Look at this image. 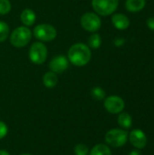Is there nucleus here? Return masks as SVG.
I'll use <instances>...</instances> for the list:
<instances>
[{"mask_svg":"<svg viewBox=\"0 0 154 155\" xmlns=\"http://www.w3.org/2000/svg\"><path fill=\"white\" fill-rule=\"evenodd\" d=\"M67 58L69 62L75 66H84L90 62L92 53L87 45L76 43L69 48Z\"/></svg>","mask_w":154,"mask_h":155,"instance_id":"f257e3e1","label":"nucleus"},{"mask_svg":"<svg viewBox=\"0 0 154 155\" xmlns=\"http://www.w3.org/2000/svg\"><path fill=\"white\" fill-rule=\"evenodd\" d=\"M32 38V32L27 26L15 28L10 35V43L13 46L21 48L25 46Z\"/></svg>","mask_w":154,"mask_h":155,"instance_id":"f03ea898","label":"nucleus"},{"mask_svg":"<svg viewBox=\"0 0 154 155\" xmlns=\"http://www.w3.org/2000/svg\"><path fill=\"white\" fill-rule=\"evenodd\" d=\"M119 5V0H92V6L97 15L107 16L113 15Z\"/></svg>","mask_w":154,"mask_h":155,"instance_id":"7ed1b4c3","label":"nucleus"},{"mask_svg":"<svg viewBox=\"0 0 154 155\" xmlns=\"http://www.w3.org/2000/svg\"><path fill=\"white\" fill-rule=\"evenodd\" d=\"M28 55L32 63L42 64L47 58V47L42 42H35L30 46Z\"/></svg>","mask_w":154,"mask_h":155,"instance_id":"20e7f679","label":"nucleus"},{"mask_svg":"<svg viewBox=\"0 0 154 155\" xmlns=\"http://www.w3.org/2000/svg\"><path fill=\"white\" fill-rule=\"evenodd\" d=\"M128 139V133L122 129H112L105 134V142L112 147L123 146Z\"/></svg>","mask_w":154,"mask_h":155,"instance_id":"39448f33","label":"nucleus"},{"mask_svg":"<svg viewBox=\"0 0 154 155\" xmlns=\"http://www.w3.org/2000/svg\"><path fill=\"white\" fill-rule=\"evenodd\" d=\"M81 25L85 31L95 33L102 26V20L96 13L87 12L81 17Z\"/></svg>","mask_w":154,"mask_h":155,"instance_id":"423d86ee","label":"nucleus"},{"mask_svg":"<svg viewBox=\"0 0 154 155\" xmlns=\"http://www.w3.org/2000/svg\"><path fill=\"white\" fill-rule=\"evenodd\" d=\"M56 29L49 24L37 25L34 29V35L42 42H50L56 37Z\"/></svg>","mask_w":154,"mask_h":155,"instance_id":"0eeeda50","label":"nucleus"},{"mask_svg":"<svg viewBox=\"0 0 154 155\" xmlns=\"http://www.w3.org/2000/svg\"><path fill=\"white\" fill-rule=\"evenodd\" d=\"M124 105L125 104L123 98L117 95L108 96L104 100V107L110 114H116L122 113L123 110L124 109Z\"/></svg>","mask_w":154,"mask_h":155,"instance_id":"6e6552de","label":"nucleus"},{"mask_svg":"<svg viewBox=\"0 0 154 155\" xmlns=\"http://www.w3.org/2000/svg\"><path fill=\"white\" fill-rule=\"evenodd\" d=\"M69 66V60L66 56L63 54L55 55L52 58L49 63V68L52 72L55 74L64 73Z\"/></svg>","mask_w":154,"mask_h":155,"instance_id":"1a4fd4ad","label":"nucleus"},{"mask_svg":"<svg viewBox=\"0 0 154 155\" xmlns=\"http://www.w3.org/2000/svg\"><path fill=\"white\" fill-rule=\"evenodd\" d=\"M129 140L133 146H134L137 149L144 148L147 143V137L145 134L140 129H135L132 131L129 135Z\"/></svg>","mask_w":154,"mask_h":155,"instance_id":"9d476101","label":"nucleus"},{"mask_svg":"<svg viewBox=\"0 0 154 155\" xmlns=\"http://www.w3.org/2000/svg\"><path fill=\"white\" fill-rule=\"evenodd\" d=\"M112 23L118 30H125L130 25V19L127 15L122 13L113 14L112 15Z\"/></svg>","mask_w":154,"mask_h":155,"instance_id":"9b49d317","label":"nucleus"},{"mask_svg":"<svg viewBox=\"0 0 154 155\" xmlns=\"http://www.w3.org/2000/svg\"><path fill=\"white\" fill-rule=\"evenodd\" d=\"M146 5V0H126L125 8L131 13H137L142 11Z\"/></svg>","mask_w":154,"mask_h":155,"instance_id":"f8f14e48","label":"nucleus"},{"mask_svg":"<svg viewBox=\"0 0 154 155\" xmlns=\"http://www.w3.org/2000/svg\"><path fill=\"white\" fill-rule=\"evenodd\" d=\"M20 19H21V22L25 26H31L34 24L36 20V15H35V13L32 9L26 8L23 10V12L21 13Z\"/></svg>","mask_w":154,"mask_h":155,"instance_id":"ddd939ff","label":"nucleus"},{"mask_svg":"<svg viewBox=\"0 0 154 155\" xmlns=\"http://www.w3.org/2000/svg\"><path fill=\"white\" fill-rule=\"evenodd\" d=\"M58 83V77L55 73L50 71L44 74L43 76V84L47 88H54L56 86Z\"/></svg>","mask_w":154,"mask_h":155,"instance_id":"4468645a","label":"nucleus"},{"mask_svg":"<svg viewBox=\"0 0 154 155\" xmlns=\"http://www.w3.org/2000/svg\"><path fill=\"white\" fill-rule=\"evenodd\" d=\"M118 124L121 127L129 129L132 127L133 124V119L131 115L127 113H120L118 116Z\"/></svg>","mask_w":154,"mask_h":155,"instance_id":"2eb2a0df","label":"nucleus"},{"mask_svg":"<svg viewBox=\"0 0 154 155\" xmlns=\"http://www.w3.org/2000/svg\"><path fill=\"white\" fill-rule=\"evenodd\" d=\"M89 155H112V152L107 145L100 143L91 150Z\"/></svg>","mask_w":154,"mask_h":155,"instance_id":"dca6fc26","label":"nucleus"},{"mask_svg":"<svg viewBox=\"0 0 154 155\" xmlns=\"http://www.w3.org/2000/svg\"><path fill=\"white\" fill-rule=\"evenodd\" d=\"M87 42H88L89 48L97 49L102 45V38H101V36H100L99 34L93 33V35H90V37L88 38V41Z\"/></svg>","mask_w":154,"mask_h":155,"instance_id":"f3484780","label":"nucleus"},{"mask_svg":"<svg viewBox=\"0 0 154 155\" xmlns=\"http://www.w3.org/2000/svg\"><path fill=\"white\" fill-rule=\"evenodd\" d=\"M91 95L92 97L96 100V101H101V100H103L105 98V92L103 88L99 87V86H96V87H93L91 91Z\"/></svg>","mask_w":154,"mask_h":155,"instance_id":"a211bd4d","label":"nucleus"},{"mask_svg":"<svg viewBox=\"0 0 154 155\" xmlns=\"http://www.w3.org/2000/svg\"><path fill=\"white\" fill-rule=\"evenodd\" d=\"M9 35V25L4 22L0 21V43L6 40Z\"/></svg>","mask_w":154,"mask_h":155,"instance_id":"6ab92c4d","label":"nucleus"},{"mask_svg":"<svg viewBox=\"0 0 154 155\" xmlns=\"http://www.w3.org/2000/svg\"><path fill=\"white\" fill-rule=\"evenodd\" d=\"M11 3L9 0H0V15H4L10 12Z\"/></svg>","mask_w":154,"mask_h":155,"instance_id":"aec40b11","label":"nucleus"},{"mask_svg":"<svg viewBox=\"0 0 154 155\" xmlns=\"http://www.w3.org/2000/svg\"><path fill=\"white\" fill-rule=\"evenodd\" d=\"M89 153V148L84 143H79L74 147L75 155H87Z\"/></svg>","mask_w":154,"mask_h":155,"instance_id":"412c9836","label":"nucleus"},{"mask_svg":"<svg viewBox=\"0 0 154 155\" xmlns=\"http://www.w3.org/2000/svg\"><path fill=\"white\" fill-rule=\"evenodd\" d=\"M7 132H8V128L6 124L4 122L0 121V140L5 137V135L7 134Z\"/></svg>","mask_w":154,"mask_h":155,"instance_id":"4be33fe9","label":"nucleus"},{"mask_svg":"<svg viewBox=\"0 0 154 155\" xmlns=\"http://www.w3.org/2000/svg\"><path fill=\"white\" fill-rule=\"evenodd\" d=\"M146 25L148 26V28H150L151 30L154 31V16L149 17L146 21Z\"/></svg>","mask_w":154,"mask_h":155,"instance_id":"5701e85b","label":"nucleus"},{"mask_svg":"<svg viewBox=\"0 0 154 155\" xmlns=\"http://www.w3.org/2000/svg\"><path fill=\"white\" fill-rule=\"evenodd\" d=\"M113 44H114L115 46H118V47L123 46V45L125 44V39H123V38H116V39L114 40Z\"/></svg>","mask_w":154,"mask_h":155,"instance_id":"b1692460","label":"nucleus"},{"mask_svg":"<svg viewBox=\"0 0 154 155\" xmlns=\"http://www.w3.org/2000/svg\"><path fill=\"white\" fill-rule=\"evenodd\" d=\"M128 155H141V153L138 150H133V151H132Z\"/></svg>","mask_w":154,"mask_h":155,"instance_id":"393cba45","label":"nucleus"},{"mask_svg":"<svg viewBox=\"0 0 154 155\" xmlns=\"http://www.w3.org/2000/svg\"><path fill=\"white\" fill-rule=\"evenodd\" d=\"M0 155H10L8 152L5 151V150H0Z\"/></svg>","mask_w":154,"mask_h":155,"instance_id":"a878e982","label":"nucleus"},{"mask_svg":"<svg viewBox=\"0 0 154 155\" xmlns=\"http://www.w3.org/2000/svg\"><path fill=\"white\" fill-rule=\"evenodd\" d=\"M20 155H32V154H30V153H24V154H20Z\"/></svg>","mask_w":154,"mask_h":155,"instance_id":"bb28decb","label":"nucleus"}]
</instances>
